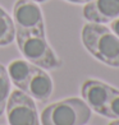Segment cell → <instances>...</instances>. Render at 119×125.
Returning <instances> with one entry per match:
<instances>
[{
	"mask_svg": "<svg viewBox=\"0 0 119 125\" xmlns=\"http://www.w3.org/2000/svg\"><path fill=\"white\" fill-rule=\"evenodd\" d=\"M82 15L91 23H110L119 18V0H91L84 4Z\"/></svg>",
	"mask_w": 119,
	"mask_h": 125,
	"instance_id": "6",
	"label": "cell"
},
{
	"mask_svg": "<svg viewBox=\"0 0 119 125\" xmlns=\"http://www.w3.org/2000/svg\"><path fill=\"white\" fill-rule=\"evenodd\" d=\"M92 110L82 98L71 97L45 107L41 112L42 125H86Z\"/></svg>",
	"mask_w": 119,
	"mask_h": 125,
	"instance_id": "3",
	"label": "cell"
},
{
	"mask_svg": "<svg viewBox=\"0 0 119 125\" xmlns=\"http://www.w3.org/2000/svg\"><path fill=\"white\" fill-rule=\"evenodd\" d=\"M113 88L114 87L101 81H97V79H87L82 84L81 94L83 101L90 106V109L99 115H103L105 104L109 98Z\"/></svg>",
	"mask_w": 119,
	"mask_h": 125,
	"instance_id": "7",
	"label": "cell"
},
{
	"mask_svg": "<svg viewBox=\"0 0 119 125\" xmlns=\"http://www.w3.org/2000/svg\"><path fill=\"white\" fill-rule=\"evenodd\" d=\"M22 91L28 96H31L33 100L45 102L51 97L54 91V83L46 72L35 65Z\"/></svg>",
	"mask_w": 119,
	"mask_h": 125,
	"instance_id": "8",
	"label": "cell"
},
{
	"mask_svg": "<svg viewBox=\"0 0 119 125\" xmlns=\"http://www.w3.org/2000/svg\"><path fill=\"white\" fill-rule=\"evenodd\" d=\"M13 22L15 32L46 35L41 8L33 0H17L13 7Z\"/></svg>",
	"mask_w": 119,
	"mask_h": 125,
	"instance_id": "5",
	"label": "cell"
},
{
	"mask_svg": "<svg viewBox=\"0 0 119 125\" xmlns=\"http://www.w3.org/2000/svg\"><path fill=\"white\" fill-rule=\"evenodd\" d=\"M68 3H72V4H86L88 1H91V0H65Z\"/></svg>",
	"mask_w": 119,
	"mask_h": 125,
	"instance_id": "14",
	"label": "cell"
},
{
	"mask_svg": "<svg viewBox=\"0 0 119 125\" xmlns=\"http://www.w3.org/2000/svg\"><path fill=\"white\" fill-rule=\"evenodd\" d=\"M84 49L95 59L111 68H119V37L109 27L88 22L82 27Z\"/></svg>",
	"mask_w": 119,
	"mask_h": 125,
	"instance_id": "1",
	"label": "cell"
},
{
	"mask_svg": "<svg viewBox=\"0 0 119 125\" xmlns=\"http://www.w3.org/2000/svg\"><path fill=\"white\" fill-rule=\"evenodd\" d=\"M5 111L9 125H40L35 101L21 89L10 92Z\"/></svg>",
	"mask_w": 119,
	"mask_h": 125,
	"instance_id": "4",
	"label": "cell"
},
{
	"mask_svg": "<svg viewBox=\"0 0 119 125\" xmlns=\"http://www.w3.org/2000/svg\"><path fill=\"white\" fill-rule=\"evenodd\" d=\"M110 30L119 37V18H117V19L110 22Z\"/></svg>",
	"mask_w": 119,
	"mask_h": 125,
	"instance_id": "13",
	"label": "cell"
},
{
	"mask_svg": "<svg viewBox=\"0 0 119 125\" xmlns=\"http://www.w3.org/2000/svg\"><path fill=\"white\" fill-rule=\"evenodd\" d=\"M15 40V26L13 18L0 7V47L8 46Z\"/></svg>",
	"mask_w": 119,
	"mask_h": 125,
	"instance_id": "10",
	"label": "cell"
},
{
	"mask_svg": "<svg viewBox=\"0 0 119 125\" xmlns=\"http://www.w3.org/2000/svg\"><path fill=\"white\" fill-rule=\"evenodd\" d=\"M9 96H10V78L7 68L3 64H0V116L5 111Z\"/></svg>",
	"mask_w": 119,
	"mask_h": 125,
	"instance_id": "11",
	"label": "cell"
},
{
	"mask_svg": "<svg viewBox=\"0 0 119 125\" xmlns=\"http://www.w3.org/2000/svg\"><path fill=\"white\" fill-rule=\"evenodd\" d=\"M33 1H36V3H45V1H48V0H33Z\"/></svg>",
	"mask_w": 119,
	"mask_h": 125,
	"instance_id": "16",
	"label": "cell"
},
{
	"mask_svg": "<svg viewBox=\"0 0 119 125\" xmlns=\"http://www.w3.org/2000/svg\"><path fill=\"white\" fill-rule=\"evenodd\" d=\"M15 41L23 58L41 69L54 70L63 65L56 52L49 45L46 35L15 32Z\"/></svg>",
	"mask_w": 119,
	"mask_h": 125,
	"instance_id": "2",
	"label": "cell"
},
{
	"mask_svg": "<svg viewBox=\"0 0 119 125\" xmlns=\"http://www.w3.org/2000/svg\"><path fill=\"white\" fill-rule=\"evenodd\" d=\"M109 125H119V119H117V120H113Z\"/></svg>",
	"mask_w": 119,
	"mask_h": 125,
	"instance_id": "15",
	"label": "cell"
},
{
	"mask_svg": "<svg viewBox=\"0 0 119 125\" xmlns=\"http://www.w3.org/2000/svg\"><path fill=\"white\" fill-rule=\"evenodd\" d=\"M33 68H35V65L30 61L23 60V59H14L9 62L7 70H8L9 78L13 82V84L18 89L22 91L28 77L31 75Z\"/></svg>",
	"mask_w": 119,
	"mask_h": 125,
	"instance_id": "9",
	"label": "cell"
},
{
	"mask_svg": "<svg viewBox=\"0 0 119 125\" xmlns=\"http://www.w3.org/2000/svg\"><path fill=\"white\" fill-rule=\"evenodd\" d=\"M101 116L117 120L119 119V89L113 88L111 93L105 104V109Z\"/></svg>",
	"mask_w": 119,
	"mask_h": 125,
	"instance_id": "12",
	"label": "cell"
}]
</instances>
